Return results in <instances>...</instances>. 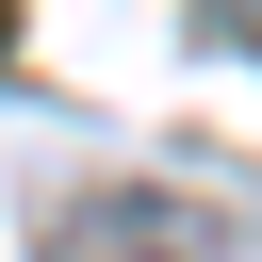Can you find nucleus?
I'll list each match as a JSON object with an SVG mask.
<instances>
[{"label":"nucleus","mask_w":262,"mask_h":262,"mask_svg":"<svg viewBox=\"0 0 262 262\" xmlns=\"http://www.w3.org/2000/svg\"><path fill=\"white\" fill-rule=\"evenodd\" d=\"M66 262H196V213H147V196H131V213H82Z\"/></svg>","instance_id":"nucleus-1"},{"label":"nucleus","mask_w":262,"mask_h":262,"mask_svg":"<svg viewBox=\"0 0 262 262\" xmlns=\"http://www.w3.org/2000/svg\"><path fill=\"white\" fill-rule=\"evenodd\" d=\"M0 33H16V0H0Z\"/></svg>","instance_id":"nucleus-2"}]
</instances>
